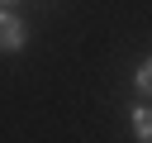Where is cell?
<instances>
[{
	"label": "cell",
	"mask_w": 152,
	"mask_h": 143,
	"mask_svg": "<svg viewBox=\"0 0 152 143\" xmlns=\"http://www.w3.org/2000/svg\"><path fill=\"white\" fill-rule=\"evenodd\" d=\"M0 48H5V52H19V48H24V24H19L10 10H0Z\"/></svg>",
	"instance_id": "obj_1"
},
{
	"label": "cell",
	"mask_w": 152,
	"mask_h": 143,
	"mask_svg": "<svg viewBox=\"0 0 152 143\" xmlns=\"http://www.w3.org/2000/svg\"><path fill=\"white\" fill-rule=\"evenodd\" d=\"M138 91H142V95H152V57L138 67Z\"/></svg>",
	"instance_id": "obj_3"
},
{
	"label": "cell",
	"mask_w": 152,
	"mask_h": 143,
	"mask_svg": "<svg viewBox=\"0 0 152 143\" xmlns=\"http://www.w3.org/2000/svg\"><path fill=\"white\" fill-rule=\"evenodd\" d=\"M133 133H138V143H152V110L147 105L133 110Z\"/></svg>",
	"instance_id": "obj_2"
},
{
	"label": "cell",
	"mask_w": 152,
	"mask_h": 143,
	"mask_svg": "<svg viewBox=\"0 0 152 143\" xmlns=\"http://www.w3.org/2000/svg\"><path fill=\"white\" fill-rule=\"evenodd\" d=\"M0 5H5V0H0Z\"/></svg>",
	"instance_id": "obj_4"
}]
</instances>
